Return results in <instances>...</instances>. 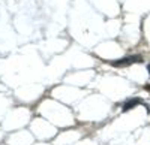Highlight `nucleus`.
<instances>
[{"label":"nucleus","instance_id":"obj_2","mask_svg":"<svg viewBox=\"0 0 150 145\" xmlns=\"http://www.w3.org/2000/svg\"><path fill=\"white\" fill-rule=\"evenodd\" d=\"M138 103H141V100H140V99H134V100H128L126 103L123 105V111H129V109H132V108H134L135 105H138Z\"/></svg>","mask_w":150,"mask_h":145},{"label":"nucleus","instance_id":"obj_1","mask_svg":"<svg viewBox=\"0 0 150 145\" xmlns=\"http://www.w3.org/2000/svg\"><path fill=\"white\" fill-rule=\"evenodd\" d=\"M141 62H143V57L141 55H129V57H125V58L111 62V66H114V67H128L131 64L141 63Z\"/></svg>","mask_w":150,"mask_h":145},{"label":"nucleus","instance_id":"obj_3","mask_svg":"<svg viewBox=\"0 0 150 145\" xmlns=\"http://www.w3.org/2000/svg\"><path fill=\"white\" fill-rule=\"evenodd\" d=\"M147 69H149V72H150V64H149V67H147Z\"/></svg>","mask_w":150,"mask_h":145}]
</instances>
